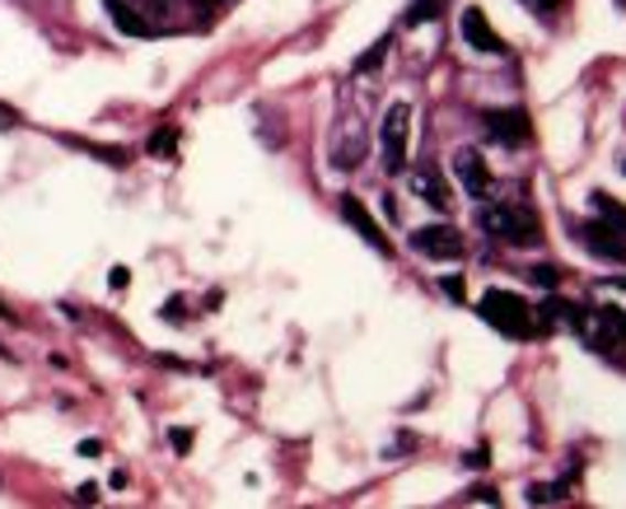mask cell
<instances>
[{
	"label": "cell",
	"instance_id": "obj_19",
	"mask_svg": "<svg viewBox=\"0 0 626 509\" xmlns=\"http://www.w3.org/2000/svg\"><path fill=\"white\" fill-rule=\"evenodd\" d=\"M75 500H80V505H94V500H99V486H94V481H85L80 491H75Z\"/></svg>",
	"mask_w": 626,
	"mask_h": 509
},
{
	"label": "cell",
	"instance_id": "obj_14",
	"mask_svg": "<svg viewBox=\"0 0 626 509\" xmlns=\"http://www.w3.org/2000/svg\"><path fill=\"white\" fill-rule=\"evenodd\" d=\"M557 500H565V481L561 486H533V491H528V505H557Z\"/></svg>",
	"mask_w": 626,
	"mask_h": 509
},
{
	"label": "cell",
	"instance_id": "obj_18",
	"mask_svg": "<svg viewBox=\"0 0 626 509\" xmlns=\"http://www.w3.org/2000/svg\"><path fill=\"white\" fill-rule=\"evenodd\" d=\"M169 444L179 448V454H187V448H192V430H169Z\"/></svg>",
	"mask_w": 626,
	"mask_h": 509
},
{
	"label": "cell",
	"instance_id": "obj_3",
	"mask_svg": "<svg viewBox=\"0 0 626 509\" xmlns=\"http://www.w3.org/2000/svg\"><path fill=\"white\" fill-rule=\"evenodd\" d=\"M407 136H412V108L393 104L384 117L379 131V150H384V173H402L407 169Z\"/></svg>",
	"mask_w": 626,
	"mask_h": 509
},
{
	"label": "cell",
	"instance_id": "obj_8",
	"mask_svg": "<svg viewBox=\"0 0 626 509\" xmlns=\"http://www.w3.org/2000/svg\"><path fill=\"white\" fill-rule=\"evenodd\" d=\"M482 122H486V131H492L496 141H505V145H524L528 136H533V127H528V112H524V108H505V112L496 108V112H486Z\"/></svg>",
	"mask_w": 626,
	"mask_h": 509
},
{
	"label": "cell",
	"instance_id": "obj_22",
	"mask_svg": "<svg viewBox=\"0 0 626 509\" xmlns=\"http://www.w3.org/2000/svg\"><path fill=\"white\" fill-rule=\"evenodd\" d=\"M528 6H542V10H552V6H557V0H528Z\"/></svg>",
	"mask_w": 626,
	"mask_h": 509
},
{
	"label": "cell",
	"instance_id": "obj_9",
	"mask_svg": "<svg viewBox=\"0 0 626 509\" xmlns=\"http://www.w3.org/2000/svg\"><path fill=\"white\" fill-rule=\"evenodd\" d=\"M342 215H346V220L350 225H356V234H360V239L369 243V248H379V252H393V248H388V239H384V229L375 225V215H369L356 197H342Z\"/></svg>",
	"mask_w": 626,
	"mask_h": 509
},
{
	"label": "cell",
	"instance_id": "obj_10",
	"mask_svg": "<svg viewBox=\"0 0 626 509\" xmlns=\"http://www.w3.org/2000/svg\"><path fill=\"white\" fill-rule=\"evenodd\" d=\"M417 192H421V197L430 202V206H435V210H449V202H454V197H449V187H444V178H440V169L435 164H425V169H417Z\"/></svg>",
	"mask_w": 626,
	"mask_h": 509
},
{
	"label": "cell",
	"instance_id": "obj_12",
	"mask_svg": "<svg viewBox=\"0 0 626 509\" xmlns=\"http://www.w3.org/2000/svg\"><path fill=\"white\" fill-rule=\"evenodd\" d=\"M440 6H444V0H412V10H407V24H421V19H440Z\"/></svg>",
	"mask_w": 626,
	"mask_h": 509
},
{
	"label": "cell",
	"instance_id": "obj_7",
	"mask_svg": "<svg viewBox=\"0 0 626 509\" xmlns=\"http://www.w3.org/2000/svg\"><path fill=\"white\" fill-rule=\"evenodd\" d=\"M454 173L467 197H492V169H486V160L477 150H458L454 154Z\"/></svg>",
	"mask_w": 626,
	"mask_h": 509
},
{
	"label": "cell",
	"instance_id": "obj_11",
	"mask_svg": "<svg viewBox=\"0 0 626 509\" xmlns=\"http://www.w3.org/2000/svg\"><path fill=\"white\" fill-rule=\"evenodd\" d=\"M594 206H598V215H603V220H608L613 229H626V206L613 202L608 192H594Z\"/></svg>",
	"mask_w": 626,
	"mask_h": 509
},
{
	"label": "cell",
	"instance_id": "obj_13",
	"mask_svg": "<svg viewBox=\"0 0 626 509\" xmlns=\"http://www.w3.org/2000/svg\"><path fill=\"white\" fill-rule=\"evenodd\" d=\"M388 47H393V37H379V43L369 47V52L360 56V62H356V71H375V66L384 62V56H388Z\"/></svg>",
	"mask_w": 626,
	"mask_h": 509
},
{
	"label": "cell",
	"instance_id": "obj_2",
	"mask_svg": "<svg viewBox=\"0 0 626 509\" xmlns=\"http://www.w3.org/2000/svg\"><path fill=\"white\" fill-rule=\"evenodd\" d=\"M477 313L486 323H492L496 332H505V337H533L538 332V318H533V308H528L519 295H510V290H486Z\"/></svg>",
	"mask_w": 626,
	"mask_h": 509
},
{
	"label": "cell",
	"instance_id": "obj_17",
	"mask_svg": "<svg viewBox=\"0 0 626 509\" xmlns=\"http://www.w3.org/2000/svg\"><path fill=\"white\" fill-rule=\"evenodd\" d=\"M444 295L454 300V304H463V300H467V285H463V277H444Z\"/></svg>",
	"mask_w": 626,
	"mask_h": 509
},
{
	"label": "cell",
	"instance_id": "obj_15",
	"mask_svg": "<svg viewBox=\"0 0 626 509\" xmlns=\"http://www.w3.org/2000/svg\"><path fill=\"white\" fill-rule=\"evenodd\" d=\"M528 281H533V285H547V290H557V267H533V271H528Z\"/></svg>",
	"mask_w": 626,
	"mask_h": 509
},
{
	"label": "cell",
	"instance_id": "obj_4",
	"mask_svg": "<svg viewBox=\"0 0 626 509\" xmlns=\"http://www.w3.org/2000/svg\"><path fill=\"white\" fill-rule=\"evenodd\" d=\"M412 248L421 258H435V262H454L463 258V234L454 225H425L412 234Z\"/></svg>",
	"mask_w": 626,
	"mask_h": 509
},
{
	"label": "cell",
	"instance_id": "obj_5",
	"mask_svg": "<svg viewBox=\"0 0 626 509\" xmlns=\"http://www.w3.org/2000/svg\"><path fill=\"white\" fill-rule=\"evenodd\" d=\"M458 33H463V43L473 47V52H482V56H500L505 52V43H500V33L486 24V14L477 10V6H467L463 10V24H458Z\"/></svg>",
	"mask_w": 626,
	"mask_h": 509
},
{
	"label": "cell",
	"instance_id": "obj_16",
	"mask_svg": "<svg viewBox=\"0 0 626 509\" xmlns=\"http://www.w3.org/2000/svg\"><path fill=\"white\" fill-rule=\"evenodd\" d=\"M173 141H179V131H173V127H169V131H160V136L150 141V154H169V150H173Z\"/></svg>",
	"mask_w": 626,
	"mask_h": 509
},
{
	"label": "cell",
	"instance_id": "obj_6",
	"mask_svg": "<svg viewBox=\"0 0 626 509\" xmlns=\"http://www.w3.org/2000/svg\"><path fill=\"white\" fill-rule=\"evenodd\" d=\"M580 243L598 252V258H608V262H622L626 267V239L608 225V220H590V225H580Z\"/></svg>",
	"mask_w": 626,
	"mask_h": 509
},
{
	"label": "cell",
	"instance_id": "obj_1",
	"mask_svg": "<svg viewBox=\"0 0 626 509\" xmlns=\"http://www.w3.org/2000/svg\"><path fill=\"white\" fill-rule=\"evenodd\" d=\"M482 225H486V234H492V239L510 243V248H528V243H538V239H542L538 210H533V206H524V202L486 206V210H482Z\"/></svg>",
	"mask_w": 626,
	"mask_h": 509
},
{
	"label": "cell",
	"instance_id": "obj_23",
	"mask_svg": "<svg viewBox=\"0 0 626 509\" xmlns=\"http://www.w3.org/2000/svg\"><path fill=\"white\" fill-rule=\"evenodd\" d=\"M0 318H10V308H6V304H0Z\"/></svg>",
	"mask_w": 626,
	"mask_h": 509
},
{
	"label": "cell",
	"instance_id": "obj_20",
	"mask_svg": "<svg viewBox=\"0 0 626 509\" xmlns=\"http://www.w3.org/2000/svg\"><path fill=\"white\" fill-rule=\"evenodd\" d=\"M467 500H477V505H496L500 496H496V491H486V486H477V491H473V496H467Z\"/></svg>",
	"mask_w": 626,
	"mask_h": 509
},
{
	"label": "cell",
	"instance_id": "obj_21",
	"mask_svg": "<svg viewBox=\"0 0 626 509\" xmlns=\"http://www.w3.org/2000/svg\"><path fill=\"white\" fill-rule=\"evenodd\" d=\"M10 127H19V117L10 108H0V131H10Z\"/></svg>",
	"mask_w": 626,
	"mask_h": 509
}]
</instances>
